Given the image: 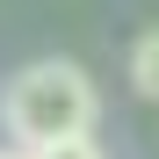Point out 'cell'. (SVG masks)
Masks as SVG:
<instances>
[{
	"mask_svg": "<svg viewBox=\"0 0 159 159\" xmlns=\"http://www.w3.org/2000/svg\"><path fill=\"white\" fill-rule=\"evenodd\" d=\"M36 159H101V152H94V138H58V145H43Z\"/></svg>",
	"mask_w": 159,
	"mask_h": 159,
	"instance_id": "3",
	"label": "cell"
},
{
	"mask_svg": "<svg viewBox=\"0 0 159 159\" xmlns=\"http://www.w3.org/2000/svg\"><path fill=\"white\" fill-rule=\"evenodd\" d=\"M0 159H36V152H29V145H15V152H0Z\"/></svg>",
	"mask_w": 159,
	"mask_h": 159,
	"instance_id": "4",
	"label": "cell"
},
{
	"mask_svg": "<svg viewBox=\"0 0 159 159\" xmlns=\"http://www.w3.org/2000/svg\"><path fill=\"white\" fill-rule=\"evenodd\" d=\"M101 116V94H94V80L80 72L72 58H36V65H22L7 80V94H0V123H7V138L15 145H58V138H87Z\"/></svg>",
	"mask_w": 159,
	"mask_h": 159,
	"instance_id": "1",
	"label": "cell"
},
{
	"mask_svg": "<svg viewBox=\"0 0 159 159\" xmlns=\"http://www.w3.org/2000/svg\"><path fill=\"white\" fill-rule=\"evenodd\" d=\"M130 87H138L145 101H159V29H145L138 43H130Z\"/></svg>",
	"mask_w": 159,
	"mask_h": 159,
	"instance_id": "2",
	"label": "cell"
}]
</instances>
